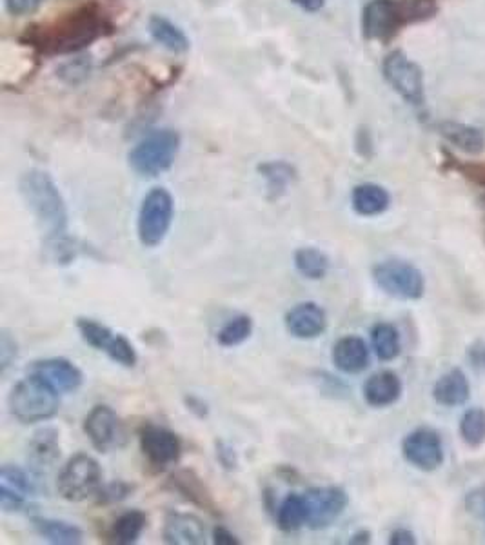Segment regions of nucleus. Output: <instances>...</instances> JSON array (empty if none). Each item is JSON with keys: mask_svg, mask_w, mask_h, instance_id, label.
Segmentation results:
<instances>
[{"mask_svg": "<svg viewBox=\"0 0 485 545\" xmlns=\"http://www.w3.org/2000/svg\"><path fill=\"white\" fill-rule=\"evenodd\" d=\"M402 455L418 471H436L444 464L442 438L431 427H418L402 440Z\"/></svg>", "mask_w": 485, "mask_h": 545, "instance_id": "nucleus-11", "label": "nucleus"}, {"mask_svg": "<svg viewBox=\"0 0 485 545\" xmlns=\"http://www.w3.org/2000/svg\"><path fill=\"white\" fill-rule=\"evenodd\" d=\"M20 195L37 220L44 242L68 237L70 213L59 186L48 171L30 169L19 182Z\"/></svg>", "mask_w": 485, "mask_h": 545, "instance_id": "nucleus-1", "label": "nucleus"}, {"mask_svg": "<svg viewBox=\"0 0 485 545\" xmlns=\"http://www.w3.org/2000/svg\"><path fill=\"white\" fill-rule=\"evenodd\" d=\"M77 329H79L80 337L88 346L108 355L109 360H113L115 364L128 367V369L137 366V362H139L137 349L124 335L115 333L113 329L104 326L95 318H79Z\"/></svg>", "mask_w": 485, "mask_h": 545, "instance_id": "nucleus-9", "label": "nucleus"}, {"mask_svg": "<svg viewBox=\"0 0 485 545\" xmlns=\"http://www.w3.org/2000/svg\"><path fill=\"white\" fill-rule=\"evenodd\" d=\"M19 357V344L8 329L0 331V371L6 373Z\"/></svg>", "mask_w": 485, "mask_h": 545, "instance_id": "nucleus-37", "label": "nucleus"}, {"mask_svg": "<svg viewBox=\"0 0 485 545\" xmlns=\"http://www.w3.org/2000/svg\"><path fill=\"white\" fill-rule=\"evenodd\" d=\"M133 489L135 487L128 484V482H122V480L111 482V484H104V486L100 487L97 502L99 504H117V502L126 500L133 493Z\"/></svg>", "mask_w": 485, "mask_h": 545, "instance_id": "nucleus-36", "label": "nucleus"}, {"mask_svg": "<svg viewBox=\"0 0 485 545\" xmlns=\"http://www.w3.org/2000/svg\"><path fill=\"white\" fill-rule=\"evenodd\" d=\"M213 544L215 545H238L240 540L229 531L228 527L217 526L213 529Z\"/></svg>", "mask_w": 485, "mask_h": 545, "instance_id": "nucleus-45", "label": "nucleus"}, {"mask_svg": "<svg viewBox=\"0 0 485 545\" xmlns=\"http://www.w3.org/2000/svg\"><path fill=\"white\" fill-rule=\"evenodd\" d=\"M215 449H217L218 464L224 467L226 471H237L238 455L235 447L228 444V442H224V440H218Z\"/></svg>", "mask_w": 485, "mask_h": 545, "instance_id": "nucleus-39", "label": "nucleus"}, {"mask_svg": "<svg viewBox=\"0 0 485 545\" xmlns=\"http://www.w3.org/2000/svg\"><path fill=\"white\" fill-rule=\"evenodd\" d=\"M304 496L309 513L307 527L315 531L333 526L349 506V496L342 487H313Z\"/></svg>", "mask_w": 485, "mask_h": 545, "instance_id": "nucleus-12", "label": "nucleus"}, {"mask_svg": "<svg viewBox=\"0 0 485 545\" xmlns=\"http://www.w3.org/2000/svg\"><path fill=\"white\" fill-rule=\"evenodd\" d=\"M293 4H297L298 8L306 13H318L324 10L326 0H293Z\"/></svg>", "mask_w": 485, "mask_h": 545, "instance_id": "nucleus-47", "label": "nucleus"}, {"mask_svg": "<svg viewBox=\"0 0 485 545\" xmlns=\"http://www.w3.org/2000/svg\"><path fill=\"white\" fill-rule=\"evenodd\" d=\"M168 484L177 495L191 502L193 506L202 507L209 513H217V506H215L211 491L195 471H191V469L177 471L175 475H171Z\"/></svg>", "mask_w": 485, "mask_h": 545, "instance_id": "nucleus-20", "label": "nucleus"}, {"mask_svg": "<svg viewBox=\"0 0 485 545\" xmlns=\"http://www.w3.org/2000/svg\"><path fill=\"white\" fill-rule=\"evenodd\" d=\"M102 484V469L93 456L86 453L71 456L66 466L60 469L57 491L60 498L71 504H80L97 498Z\"/></svg>", "mask_w": 485, "mask_h": 545, "instance_id": "nucleus-7", "label": "nucleus"}, {"mask_svg": "<svg viewBox=\"0 0 485 545\" xmlns=\"http://www.w3.org/2000/svg\"><path fill=\"white\" fill-rule=\"evenodd\" d=\"M31 526L40 538L53 545H79L84 542V531L66 520L33 516Z\"/></svg>", "mask_w": 485, "mask_h": 545, "instance_id": "nucleus-24", "label": "nucleus"}, {"mask_svg": "<svg viewBox=\"0 0 485 545\" xmlns=\"http://www.w3.org/2000/svg\"><path fill=\"white\" fill-rule=\"evenodd\" d=\"M373 282L387 297L398 300H420L426 293V278L422 271L406 260L389 258L371 269Z\"/></svg>", "mask_w": 485, "mask_h": 545, "instance_id": "nucleus-8", "label": "nucleus"}, {"mask_svg": "<svg viewBox=\"0 0 485 545\" xmlns=\"http://www.w3.org/2000/svg\"><path fill=\"white\" fill-rule=\"evenodd\" d=\"M175 218V199L166 188H153L142 200L137 235L144 248H159L168 237Z\"/></svg>", "mask_w": 485, "mask_h": 545, "instance_id": "nucleus-6", "label": "nucleus"}, {"mask_svg": "<svg viewBox=\"0 0 485 545\" xmlns=\"http://www.w3.org/2000/svg\"><path fill=\"white\" fill-rule=\"evenodd\" d=\"M146 527H148V515L140 509H131L115 520V524L111 527V540L119 545L135 544L139 542Z\"/></svg>", "mask_w": 485, "mask_h": 545, "instance_id": "nucleus-28", "label": "nucleus"}, {"mask_svg": "<svg viewBox=\"0 0 485 545\" xmlns=\"http://www.w3.org/2000/svg\"><path fill=\"white\" fill-rule=\"evenodd\" d=\"M260 177L268 184L269 200L282 199L297 180V169L286 160H269L258 166Z\"/></svg>", "mask_w": 485, "mask_h": 545, "instance_id": "nucleus-26", "label": "nucleus"}, {"mask_svg": "<svg viewBox=\"0 0 485 545\" xmlns=\"http://www.w3.org/2000/svg\"><path fill=\"white\" fill-rule=\"evenodd\" d=\"M456 169L462 171L466 179L485 188V164H456Z\"/></svg>", "mask_w": 485, "mask_h": 545, "instance_id": "nucleus-42", "label": "nucleus"}, {"mask_svg": "<svg viewBox=\"0 0 485 545\" xmlns=\"http://www.w3.org/2000/svg\"><path fill=\"white\" fill-rule=\"evenodd\" d=\"M253 318L249 315H237L229 318L224 326L218 329L217 342L222 347L242 346L253 335Z\"/></svg>", "mask_w": 485, "mask_h": 545, "instance_id": "nucleus-32", "label": "nucleus"}, {"mask_svg": "<svg viewBox=\"0 0 485 545\" xmlns=\"http://www.w3.org/2000/svg\"><path fill=\"white\" fill-rule=\"evenodd\" d=\"M371 346L382 362H391L400 357L402 340L398 329L389 322H378L371 329Z\"/></svg>", "mask_w": 485, "mask_h": 545, "instance_id": "nucleus-30", "label": "nucleus"}, {"mask_svg": "<svg viewBox=\"0 0 485 545\" xmlns=\"http://www.w3.org/2000/svg\"><path fill=\"white\" fill-rule=\"evenodd\" d=\"M351 206L360 217H378L391 206V195L384 186L373 182L358 184L351 193Z\"/></svg>", "mask_w": 485, "mask_h": 545, "instance_id": "nucleus-23", "label": "nucleus"}, {"mask_svg": "<svg viewBox=\"0 0 485 545\" xmlns=\"http://www.w3.org/2000/svg\"><path fill=\"white\" fill-rule=\"evenodd\" d=\"M0 484L11 487V489H15V491H19V493L26 496H31L37 491V487L33 484L30 475L24 469L11 466V464H6L0 469Z\"/></svg>", "mask_w": 485, "mask_h": 545, "instance_id": "nucleus-35", "label": "nucleus"}, {"mask_svg": "<svg viewBox=\"0 0 485 545\" xmlns=\"http://www.w3.org/2000/svg\"><path fill=\"white\" fill-rule=\"evenodd\" d=\"M471 395V386L462 369H449L438 378L433 386V398L436 404L444 407L464 406Z\"/></svg>", "mask_w": 485, "mask_h": 545, "instance_id": "nucleus-22", "label": "nucleus"}, {"mask_svg": "<svg viewBox=\"0 0 485 545\" xmlns=\"http://www.w3.org/2000/svg\"><path fill=\"white\" fill-rule=\"evenodd\" d=\"M162 538L169 545H202L206 542V527L198 516L171 511L164 518Z\"/></svg>", "mask_w": 485, "mask_h": 545, "instance_id": "nucleus-18", "label": "nucleus"}, {"mask_svg": "<svg viewBox=\"0 0 485 545\" xmlns=\"http://www.w3.org/2000/svg\"><path fill=\"white\" fill-rule=\"evenodd\" d=\"M295 269L307 280H322L326 278L331 268V260L322 249L306 246L295 251Z\"/></svg>", "mask_w": 485, "mask_h": 545, "instance_id": "nucleus-31", "label": "nucleus"}, {"mask_svg": "<svg viewBox=\"0 0 485 545\" xmlns=\"http://www.w3.org/2000/svg\"><path fill=\"white\" fill-rule=\"evenodd\" d=\"M284 326L289 335L298 340L322 337L327 329L326 309L318 306L317 302H300L286 313Z\"/></svg>", "mask_w": 485, "mask_h": 545, "instance_id": "nucleus-15", "label": "nucleus"}, {"mask_svg": "<svg viewBox=\"0 0 485 545\" xmlns=\"http://www.w3.org/2000/svg\"><path fill=\"white\" fill-rule=\"evenodd\" d=\"M467 358H469V364L473 366V369H476L478 373H485V340H478L469 347Z\"/></svg>", "mask_w": 485, "mask_h": 545, "instance_id": "nucleus-41", "label": "nucleus"}, {"mask_svg": "<svg viewBox=\"0 0 485 545\" xmlns=\"http://www.w3.org/2000/svg\"><path fill=\"white\" fill-rule=\"evenodd\" d=\"M277 526L284 533H297L302 527L307 526V502L304 495H289L278 506Z\"/></svg>", "mask_w": 485, "mask_h": 545, "instance_id": "nucleus-29", "label": "nucleus"}, {"mask_svg": "<svg viewBox=\"0 0 485 545\" xmlns=\"http://www.w3.org/2000/svg\"><path fill=\"white\" fill-rule=\"evenodd\" d=\"M42 2L44 0H6V8L11 15L22 17V15H28V13L37 10Z\"/></svg>", "mask_w": 485, "mask_h": 545, "instance_id": "nucleus-40", "label": "nucleus"}, {"mask_svg": "<svg viewBox=\"0 0 485 545\" xmlns=\"http://www.w3.org/2000/svg\"><path fill=\"white\" fill-rule=\"evenodd\" d=\"M438 131L451 146L467 155H480L485 149L484 131L475 126H467L462 122H442Z\"/></svg>", "mask_w": 485, "mask_h": 545, "instance_id": "nucleus-25", "label": "nucleus"}, {"mask_svg": "<svg viewBox=\"0 0 485 545\" xmlns=\"http://www.w3.org/2000/svg\"><path fill=\"white\" fill-rule=\"evenodd\" d=\"M149 33L153 40L162 48L173 53H186L189 50L188 35L173 20L166 19L162 15H153L149 19Z\"/></svg>", "mask_w": 485, "mask_h": 545, "instance_id": "nucleus-27", "label": "nucleus"}, {"mask_svg": "<svg viewBox=\"0 0 485 545\" xmlns=\"http://www.w3.org/2000/svg\"><path fill=\"white\" fill-rule=\"evenodd\" d=\"M389 544L391 545H413L416 544V538L409 529H395L391 536H389Z\"/></svg>", "mask_w": 485, "mask_h": 545, "instance_id": "nucleus-46", "label": "nucleus"}, {"mask_svg": "<svg viewBox=\"0 0 485 545\" xmlns=\"http://www.w3.org/2000/svg\"><path fill=\"white\" fill-rule=\"evenodd\" d=\"M0 507L4 513H19L26 507V495L0 484Z\"/></svg>", "mask_w": 485, "mask_h": 545, "instance_id": "nucleus-38", "label": "nucleus"}, {"mask_svg": "<svg viewBox=\"0 0 485 545\" xmlns=\"http://www.w3.org/2000/svg\"><path fill=\"white\" fill-rule=\"evenodd\" d=\"M467 509L471 513L485 518V487H480L467 496Z\"/></svg>", "mask_w": 485, "mask_h": 545, "instance_id": "nucleus-43", "label": "nucleus"}, {"mask_svg": "<svg viewBox=\"0 0 485 545\" xmlns=\"http://www.w3.org/2000/svg\"><path fill=\"white\" fill-rule=\"evenodd\" d=\"M44 251L51 262H55L59 266H68L75 258L79 257L82 246L75 238L68 235V237L59 238V240L44 242Z\"/></svg>", "mask_w": 485, "mask_h": 545, "instance_id": "nucleus-34", "label": "nucleus"}, {"mask_svg": "<svg viewBox=\"0 0 485 545\" xmlns=\"http://www.w3.org/2000/svg\"><path fill=\"white\" fill-rule=\"evenodd\" d=\"M59 391L44 378L30 373L11 389L8 409L11 417L24 426L48 422L59 413Z\"/></svg>", "mask_w": 485, "mask_h": 545, "instance_id": "nucleus-4", "label": "nucleus"}, {"mask_svg": "<svg viewBox=\"0 0 485 545\" xmlns=\"http://www.w3.org/2000/svg\"><path fill=\"white\" fill-rule=\"evenodd\" d=\"M435 11L436 0H371L362 13V33L369 40H389Z\"/></svg>", "mask_w": 485, "mask_h": 545, "instance_id": "nucleus-3", "label": "nucleus"}, {"mask_svg": "<svg viewBox=\"0 0 485 545\" xmlns=\"http://www.w3.org/2000/svg\"><path fill=\"white\" fill-rule=\"evenodd\" d=\"M331 358L338 371L346 375H358L366 371L371 355L364 338L349 335V337L340 338L333 346Z\"/></svg>", "mask_w": 485, "mask_h": 545, "instance_id": "nucleus-19", "label": "nucleus"}, {"mask_svg": "<svg viewBox=\"0 0 485 545\" xmlns=\"http://www.w3.org/2000/svg\"><path fill=\"white\" fill-rule=\"evenodd\" d=\"M106 30V20L93 6H84L55 20L50 26L31 31L33 46L50 55H66L88 48Z\"/></svg>", "mask_w": 485, "mask_h": 545, "instance_id": "nucleus-2", "label": "nucleus"}, {"mask_svg": "<svg viewBox=\"0 0 485 545\" xmlns=\"http://www.w3.org/2000/svg\"><path fill=\"white\" fill-rule=\"evenodd\" d=\"M179 151L180 135L175 129L149 131L148 135L142 137L129 151V168L140 177L155 179L175 164Z\"/></svg>", "mask_w": 485, "mask_h": 545, "instance_id": "nucleus-5", "label": "nucleus"}, {"mask_svg": "<svg viewBox=\"0 0 485 545\" xmlns=\"http://www.w3.org/2000/svg\"><path fill=\"white\" fill-rule=\"evenodd\" d=\"M140 451L149 466L164 471L179 464L182 456V442L179 435L168 427L144 426L139 433Z\"/></svg>", "mask_w": 485, "mask_h": 545, "instance_id": "nucleus-13", "label": "nucleus"}, {"mask_svg": "<svg viewBox=\"0 0 485 545\" xmlns=\"http://www.w3.org/2000/svg\"><path fill=\"white\" fill-rule=\"evenodd\" d=\"M84 433L90 438L91 446L99 453H109L120 446L124 429L120 418L109 406H95L84 418Z\"/></svg>", "mask_w": 485, "mask_h": 545, "instance_id": "nucleus-14", "label": "nucleus"}, {"mask_svg": "<svg viewBox=\"0 0 485 545\" xmlns=\"http://www.w3.org/2000/svg\"><path fill=\"white\" fill-rule=\"evenodd\" d=\"M184 404L188 407V411H191L193 415L197 418H208L209 417V407L202 398L197 397V395H186L184 397Z\"/></svg>", "mask_w": 485, "mask_h": 545, "instance_id": "nucleus-44", "label": "nucleus"}, {"mask_svg": "<svg viewBox=\"0 0 485 545\" xmlns=\"http://www.w3.org/2000/svg\"><path fill=\"white\" fill-rule=\"evenodd\" d=\"M460 436L469 447L482 446L485 442V409L471 407L460 418Z\"/></svg>", "mask_w": 485, "mask_h": 545, "instance_id": "nucleus-33", "label": "nucleus"}, {"mask_svg": "<svg viewBox=\"0 0 485 545\" xmlns=\"http://www.w3.org/2000/svg\"><path fill=\"white\" fill-rule=\"evenodd\" d=\"M31 373L50 382L59 393H75L84 384V373L80 367L68 358H42L33 362Z\"/></svg>", "mask_w": 485, "mask_h": 545, "instance_id": "nucleus-16", "label": "nucleus"}, {"mask_svg": "<svg viewBox=\"0 0 485 545\" xmlns=\"http://www.w3.org/2000/svg\"><path fill=\"white\" fill-rule=\"evenodd\" d=\"M369 542H371V533L367 529H360L349 538V544H369Z\"/></svg>", "mask_w": 485, "mask_h": 545, "instance_id": "nucleus-48", "label": "nucleus"}, {"mask_svg": "<svg viewBox=\"0 0 485 545\" xmlns=\"http://www.w3.org/2000/svg\"><path fill=\"white\" fill-rule=\"evenodd\" d=\"M402 380L393 371H378L367 378L364 398L371 407H389L402 397Z\"/></svg>", "mask_w": 485, "mask_h": 545, "instance_id": "nucleus-21", "label": "nucleus"}, {"mask_svg": "<svg viewBox=\"0 0 485 545\" xmlns=\"http://www.w3.org/2000/svg\"><path fill=\"white\" fill-rule=\"evenodd\" d=\"M60 458V436L55 427H42L31 436L28 444V464L37 475L50 473Z\"/></svg>", "mask_w": 485, "mask_h": 545, "instance_id": "nucleus-17", "label": "nucleus"}, {"mask_svg": "<svg viewBox=\"0 0 485 545\" xmlns=\"http://www.w3.org/2000/svg\"><path fill=\"white\" fill-rule=\"evenodd\" d=\"M382 73L387 84L406 102L413 106H420L424 102L422 70L402 51H393L387 55L382 64Z\"/></svg>", "mask_w": 485, "mask_h": 545, "instance_id": "nucleus-10", "label": "nucleus"}]
</instances>
